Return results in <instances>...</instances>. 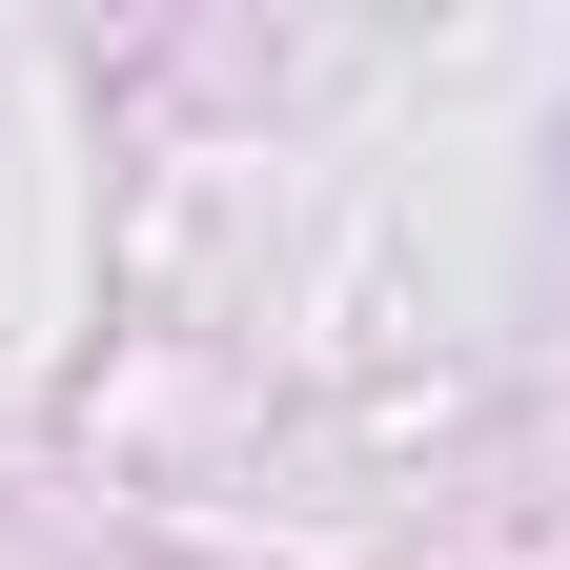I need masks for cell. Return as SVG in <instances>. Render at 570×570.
<instances>
[]
</instances>
